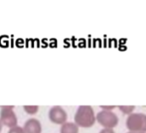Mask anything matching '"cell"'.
Returning <instances> with one entry per match:
<instances>
[{"label":"cell","instance_id":"ba28073f","mask_svg":"<svg viewBox=\"0 0 146 133\" xmlns=\"http://www.w3.org/2000/svg\"><path fill=\"white\" fill-rule=\"evenodd\" d=\"M23 108L25 112L28 114H34L38 111V106L37 105H25Z\"/></svg>","mask_w":146,"mask_h":133},{"label":"cell","instance_id":"5b68a950","mask_svg":"<svg viewBox=\"0 0 146 133\" xmlns=\"http://www.w3.org/2000/svg\"><path fill=\"white\" fill-rule=\"evenodd\" d=\"M50 120L56 125H63L67 122L68 114L67 112L60 106H54L49 111Z\"/></svg>","mask_w":146,"mask_h":133},{"label":"cell","instance_id":"4fadbf2b","mask_svg":"<svg viewBox=\"0 0 146 133\" xmlns=\"http://www.w3.org/2000/svg\"><path fill=\"white\" fill-rule=\"evenodd\" d=\"M2 129H3V124H2V122L0 120V132H2Z\"/></svg>","mask_w":146,"mask_h":133},{"label":"cell","instance_id":"52a82bcc","mask_svg":"<svg viewBox=\"0 0 146 133\" xmlns=\"http://www.w3.org/2000/svg\"><path fill=\"white\" fill-rule=\"evenodd\" d=\"M60 133H79V126L74 122H66L62 125Z\"/></svg>","mask_w":146,"mask_h":133},{"label":"cell","instance_id":"5bb4252c","mask_svg":"<svg viewBox=\"0 0 146 133\" xmlns=\"http://www.w3.org/2000/svg\"><path fill=\"white\" fill-rule=\"evenodd\" d=\"M127 133H145V132H129Z\"/></svg>","mask_w":146,"mask_h":133},{"label":"cell","instance_id":"6da1fadb","mask_svg":"<svg viewBox=\"0 0 146 133\" xmlns=\"http://www.w3.org/2000/svg\"><path fill=\"white\" fill-rule=\"evenodd\" d=\"M96 116L93 109L89 105H81L78 108L74 114V123L84 128H89L94 125Z\"/></svg>","mask_w":146,"mask_h":133},{"label":"cell","instance_id":"8fae6325","mask_svg":"<svg viewBox=\"0 0 146 133\" xmlns=\"http://www.w3.org/2000/svg\"><path fill=\"white\" fill-rule=\"evenodd\" d=\"M99 133H115V131L113 129H110V128H104L100 131Z\"/></svg>","mask_w":146,"mask_h":133},{"label":"cell","instance_id":"3957f363","mask_svg":"<svg viewBox=\"0 0 146 133\" xmlns=\"http://www.w3.org/2000/svg\"><path fill=\"white\" fill-rule=\"evenodd\" d=\"M96 120L104 128L113 129L119 122L118 116L110 110H101L96 115Z\"/></svg>","mask_w":146,"mask_h":133},{"label":"cell","instance_id":"7c38bea8","mask_svg":"<svg viewBox=\"0 0 146 133\" xmlns=\"http://www.w3.org/2000/svg\"><path fill=\"white\" fill-rule=\"evenodd\" d=\"M100 107L104 110H110V111H111V109H114L115 108V106H100Z\"/></svg>","mask_w":146,"mask_h":133},{"label":"cell","instance_id":"30bf717a","mask_svg":"<svg viewBox=\"0 0 146 133\" xmlns=\"http://www.w3.org/2000/svg\"><path fill=\"white\" fill-rule=\"evenodd\" d=\"M8 133H25L23 127H21L19 126H15L12 128H9Z\"/></svg>","mask_w":146,"mask_h":133},{"label":"cell","instance_id":"277c9868","mask_svg":"<svg viewBox=\"0 0 146 133\" xmlns=\"http://www.w3.org/2000/svg\"><path fill=\"white\" fill-rule=\"evenodd\" d=\"M0 120L3 126L12 128L17 126V117L14 111V106H2L0 109Z\"/></svg>","mask_w":146,"mask_h":133},{"label":"cell","instance_id":"9c48e42d","mask_svg":"<svg viewBox=\"0 0 146 133\" xmlns=\"http://www.w3.org/2000/svg\"><path fill=\"white\" fill-rule=\"evenodd\" d=\"M119 109L125 114H131L135 109V106H119Z\"/></svg>","mask_w":146,"mask_h":133},{"label":"cell","instance_id":"7a4b0ae2","mask_svg":"<svg viewBox=\"0 0 146 133\" xmlns=\"http://www.w3.org/2000/svg\"><path fill=\"white\" fill-rule=\"evenodd\" d=\"M126 126L130 132H146V114L142 113H132L128 115Z\"/></svg>","mask_w":146,"mask_h":133},{"label":"cell","instance_id":"8992f818","mask_svg":"<svg viewBox=\"0 0 146 133\" xmlns=\"http://www.w3.org/2000/svg\"><path fill=\"white\" fill-rule=\"evenodd\" d=\"M23 130L25 133H41L42 126L38 120L35 118H30L25 122Z\"/></svg>","mask_w":146,"mask_h":133}]
</instances>
